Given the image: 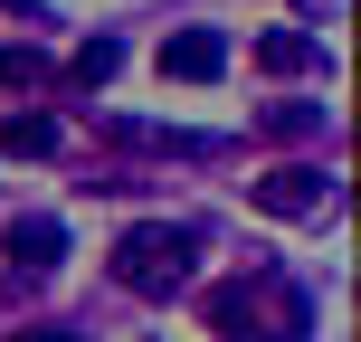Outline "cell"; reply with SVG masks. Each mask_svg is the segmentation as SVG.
Returning a JSON list of instances; mask_svg holds the SVG:
<instances>
[{"label":"cell","mask_w":361,"mask_h":342,"mask_svg":"<svg viewBox=\"0 0 361 342\" xmlns=\"http://www.w3.org/2000/svg\"><path fill=\"white\" fill-rule=\"evenodd\" d=\"M0 342H76L67 324H19V333H0Z\"/></svg>","instance_id":"30bf717a"},{"label":"cell","mask_w":361,"mask_h":342,"mask_svg":"<svg viewBox=\"0 0 361 342\" xmlns=\"http://www.w3.org/2000/svg\"><path fill=\"white\" fill-rule=\"evenodd\" d=\"M114 67H124V48H114V38H86V48L67 57V86H105Z\"/></svg>","instance_id":"ba28073f"},{"label":"cell","mask_w":361,"mask_h":342,"mask_svg":"<svg viewBox=\"0 0 361 342\" xmlns=\"http://www.w3.org/2000/svg\"><path fill=\"white\" fill-rule=\"evenodd\" d=\"M0 10H29V0H0Z\"/></svg>","instance_id":"8fae6325"},{"label":"cell","mask_w":361,"mask_h":342,"mask_svg":"<svg viewBox=\"0 0 361 342\" xmlns=\"http://www.w3.org/2000/svg\"><path fill=\"white\" fill-rule=\"evenodd\" d=\"M314 57H324L314 29H267V38H257V67H267V76H305Z\"/></svg>","instance_id":"52a82bcc"},{"label":"cell","mask_w":361,"mask_h":342,"mask_svg":"<svg viewBox=\"0 0 361 342\" xmlns=\"http://www.w3.org/2000/svg\"><path fill=\"white\" fill-rule=\"evenodd\" d=\"M57 257H67V228H57V219H19L10 228V286H38Z\"/></svg>","instance_id":"277c9868"},{"label":"cell","mask_w":361,"mask_h":342,"mask_svg":"<svg viewBox=\"0 0 361 342\" xmlns=\"http://www.w3.org/2000/svg\"><path fill=\"white\" fill-rule=\"evenodd\" d=\"M57 143H67L57 114H38V105H10V114H0V152H19V162H48Z\"/></svg>","instance_id":"8992f818"},{"label":"cell","mask_w":361,"mask_h":342,"mask_svg":"<svg viewBox=\"0 0 361 342\" xmlns=\"http://www.w3.org/2000/svg\"><path fill=\"white\" fill-rule=\"evenodd\" d=\"M190 257H200V238L180 228V219H133L124 238H114V286L124 295H152V305H162V295H180L190 286Z\"/></svg>","instance_id":"7a4b0ae2"},{"label":"cell","mask_w":361,"mask_h":342,"mask_svg":"<svg viewBox=\"0 0 361 342\" xmlns=\"http://www.w3.org/2000/svg\"><path fill=\"white\" fill-rule=\"evenodd\" d=\"M38 76H48L38 48H0V86H38Z\"/></svg>","instance_id":"9c48e42d"},{"label":"cell","mask_w":361,"mask_h":342,"mask_svg":"<svg viewBox=\"0 0 361 342\" xmlns=\"http://www.w3.org/2000/svg\"><path fill=\"white\" fill-rule=\"evenodd\" d=\"M200 314H209V333H228V342H305L314 333L305 286L276 276V267H247V276H228V286H209Z\"/></svg>","instance_id":"6da1fadb"},{"label":"cell","mask_w":361,"mask_h":342,"mask_svg":"<svg viewBox=\"0 0 361 342\" xmlns=\"http://www.w3.org/2000/svg\"><path fill=\"white\" fill-rule=\"evenodd\" d=\"M219 67H228V38H219V29H180V38H162V76H180V86H209Z\"/></svg>","instance_id":"5b68a950"},{"label":"cell","mask_w":361,"mask_h":342,"mask_svg":"<svg viewBox=\"0 0 361 342\" xmlns=\"http://www.w3.org/2000/svg\"><path fill=\"white\" fill-rule=\"evenodd\" d=\"M247 200L267 219H324L333 209V171H314V162H276L267 181H247Z\"/></svg>","instance_id":"3957f363"}]
</instances>
